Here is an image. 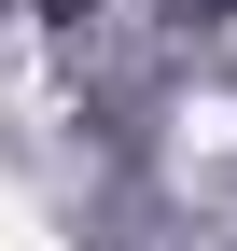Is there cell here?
<instances>
[{
	"mask_svg": "<svg viewBox=\"0 0 237 251\" xmlns=\"http://www.w3.org/2000/svg\"><path fill=\"white\" fill-rule=\"evenodd\" d=\"M0 251H56V237H42V224H28V209H0Z\"/></svg>",
	"mask_w": 237,
	"mask_h": 251,
	"instance_id": "obj_1",
	"label": "cell"
}]
</instances>
